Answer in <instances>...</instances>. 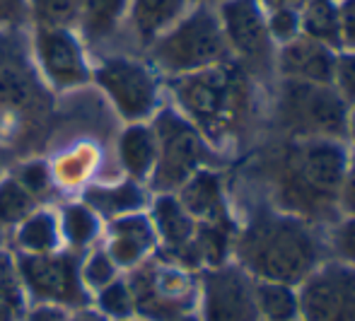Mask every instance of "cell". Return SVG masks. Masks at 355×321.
<instances>
[{"instance_id":"cell-45","label":"cell","mask_w":355,"mask_h":321,"mask_svg":"<svg viewBox=\"0 0 355 321\" xmlns=\"http://www.w3.org/2000/svg\"><path fill=\"white\" fill-rule=\"evenodd\" d=\"M193 5H211V8H215V5H220L223 0H191Z\"/></svg>"},{"instance_id":"cell-19","label":"cell","mask_w":355,"mask_h":321,"mask_svg":"<svg viewBox=\"0 0 355 321\" xmlns=\"http://www.w3.org/2000/svg\"><path fill=\"white\" fill-rule=\"evenodd\" d=\"M191 0H128V27L145 49L167 32L189 8Z\"/></svg>"},{"instance_id":"cell-4","label":"cell","mask_w":355,"mask_h":321,"mask_svg":"<svg viewBox=\"0 0 355 321\" xmlns=\"http://www.w3.org/2000/svg\"><path fill=\"white\" fill-rule=\"evenodd\" d=\"M351 104L334 85L273 78L263 99L266 135L293 140H346Z\"/></svg>"},{"instance_id":"cell-12","label":"cell","mask_w":355,"mask_h":321,"mask_svg":"<svg viewBox=\"0 0 355 321\" xmlns=\"http://www.w3.org/2000/svg\"><path fill=\"white\" fill-rule=\"evenodd\" d=\"M196 312L201 321H261L254 278L234 261L198 270Z\"/></svg>"},{"instance_id":"cell-11","label":"cell","mask_w":355,"mask_h":321,"mask_svg":"<svg viewBox=\"0 0 355 321\" xmlns=\"http://www.w3.org/2000/svg\"><path fill=\"white\" fill-rule=\"evenodd\" d=\"M17 273L22 288L37 302H51L61 307H85L87 288L80 275V261L68 252L19 254Z\"/></svg>"},{"instance_id":"cell-21","label":"cell","mask_w":355,"mask_h":321,"mask_svg":"<svg viewBox=\"0 0 355 321\" xmlns=\"http://www.w3.org/2000/svg\"><path fill=\"white\" fill-rule=\"evenodd\" d=\"M119 162L133 182H148L157 162V138L148 121L128 123L119 135Z\"/></svg>"},{"instance_id":"cell-48","label":"cell","mask_w":355,"mask_h":321,"mask_svg":"<svg viewBox=\"0 0 355 321\" xmlns=\"http://www.w3.org/2000/svg\"><path fill=\"white\" fill-rule=\"evenodd\" d=\"M297 321H302V319H297Z\"/></svg>"},{"instance_id":"cell-34","label":"cell","mask_w":355,"mask_h":321,"mask_svg":"<svg viewBox=\"0 0 355 321\" xmlns=\"http://www.w3.org/2000/svg\"><path fill=\"white\" fill-rule=\"evenodd\" d=\"M331 85L348 104H355V49H343L336 53Z\"/></svg>"},{"instance_id":"cell-46","label":"cell","mask_w":355,"mask_h":321,"mask_svg":"<svg viewBox=\"0 0 355 321\" xmlns=\"http://www.w3.org/2000/svg\"><path fill=\"white\" fill-rule=\"evenodd\" d=\"M3 247H5V239H3V227H0V254H3Z\"/></svg>"},{"instance_id":"cell-44","label":"cell","mask_w":355,"mask_h":321,"mask_svg":"<svg viewBox=\"0 0 355 321\" xmlns=\"http://www.w3.org/2000/svg\"><path fill=\"white\" fill-rule=\"evenodd\" d=\"M172 321H201V317H198V312H189V314H182V317L172 319Z\"/></svg>"},{"instance_id":"cell-6","label":"cell","mask_w":355,"mask_h":321,"mask_svg":"<svg viewBox=\"0 0 355 321\" xmlns=\"http://www.w3.org/2000/svg\"><path fill=\"white\" fill-rule=\"evenodd\" d=\"M150 126L157 138V162L148 179L155 193H177L196 172L223 164L225 155L172 104H162Z\"/></svg>"},{"instance_id":"cell-26","label":"cell","mask_w":355,"mask_h":321,"mask_svg":"<svg viewBox=\"0 0 355 321\" xmlns=\"http://www.w3.org/2000/svg\"><path fill=\"white\" fill-rule=\"evenodd\" d=\"M58 227L61 239H66L73 249H85L99 234V215L87 203H71L63 208Z\"/></svg>"},{"instance_id":"cell-13","label":"cell","mask_w":355,"mask_h":321,"mask_svg":"<svg viewBox=\"0 0 355 321\" xmlns=\"http://www.w3.org/2000/svg\"><path fill=\"white\" fill-rule=\"evenodd\" d=\"M302 321H355V268L329 257L297 285Z\"/></svg>"},{"instance_id":"cell-29","label":"cell","mask_w":355,"mask_h":321,"mask_svg":"<svg viewBox=\"0 0 355 321\" xmlns=\"http://www.w3.org/2000/svg\"><path fill=\"white\" fill-rule=\"evenodd\" d=\"M329 257L338 259L341 263L355 268V218L353 215H338L327 227Z\"/></svg>"},{"instance_id":"cell-9","label":"cell","mask_w":355,"mask_h":321,"mask_svg":"<svg viewBox=\"0 0 355 321\" xmlns=\"http://www.w3.org/2000/svg\"><path fill=\"white\" fill-rule=\"evenodd\" d=\"M230 58L249 70L263 85L276 78V42L266 24V10L261 0H223L215 5Z\"/></svg>"},{"instance_id":"cell-43","label":"cell","mask_w":355,"mask_h":321,"mask_svg":"<svg viewBox=\"0 0 355 321\" xmlns=\"http://www.w3.org/2000/svg\"><path fill=\"white\" fill-rule=\"evenodd\" d=\"M19 312L15 307H10L8 302H0V321H17Z\"/></svg>"},{"instance_id":"cell-16","label":"cell","mask_w":355,"mask_h":321,"mask_svg":"<svg viewBox=\"0 0 355 321\" xmlns=\"http://www.w3.org/2000/svg\"><path fill=\"white\" fill-rule=\"evenodd\" d=\"M157 232L148 213H131L109 223L107 254L116 268H136L157 249Z\"/></svg>"},{"instance_id":"cell-10","label":"cell","mask_w":355,"mask_h":321,"mask_svg":"<svg viewBox=\"0 0 355 321\" xmlns=\"http://www.w3.org/2000/svg\"><path fill=\"white\" fill-rule=\"evenodd\" d=\"M119 116L128 123H145L162 107L159 73L150 63L131 56H109L92 75Z\"/></svg>"},{"instance_id":"cell-31","label":"cell","mask_w":355,"mask_h":321,"mask_svg":"<svg viewBox=\"0 0 355 321\" xmlns=\"http://www.w3.org/2000/svg\"><path fill=\"white\" fill-rule=\"evenodd\" d=\"M300 8L302 5H276V8H263L266 10V24L271 39L276 42V46L293 42L295 37H300Z\"/></svg>"},{"instance_id":"cell-5","label":"cell","mask_w":355,"mask_h":321,"mask_svg":"<svg viewBox=\"0 0 355 321\" xmlns=\"http://www.w3.org/2000/svg\"><path fill=\"white\" fill-rule=\"evenodd\" d=\"M150 65L159 75L179 78L230 61V49L211 5H191L167 32L148 46Z\"/></svg>"},{"instance_id":"cell-3","label":"cell","mask_w":355,"mask_h":321,"mask_svg":"<svg viewBox=\"0 0 355 321\" xmlns=\"http://www.w3.org/2000/svg\"><path fill=\"white\" fill-rule=\"evenodd\" d=\"M261 80L237 61H225L196 73L169 78V94L182 116H187L218 153L242 145L263 114Z\"/></svg>"},{"instance_id":"cell-15","label":"cell","mask_w":355,"mask_h":321,"mask_svg":"<svg viewBox=\"0 0 355 321\" xmlns=\"http://www.w3.org/2000/svg\"><path fill=\"white\" fill-rule=\"evenodd\" d=\"M336 53V49L300 34L293 42L278 46L276 78L300 80V83L314 85H331Z\"/></svg>"},{"instance_id":"cell-36","label":"cell","mask_w":355,"mask_h":321,"mask_svg":"<svg viewBox=\"0 0 355 321\" xmlns=\"http://www.w3.org/2000/svg\"><path fill=\"white\" fill-rule=\"evenodd\" d=\"M92 162H94V155H92V150H87V148L75 150V153L66 155V157H61L56 162L58 182H63V184H80L85 177H87Z\"/></svg>"},{"instance_id":"cell-40","label":"cell","mask_w":355,"mask_h":321,"mask_svg":"<svg viewBox=\"0 0 355 321\" xmlns=\"http://www.w3.org/2000/svg\"><path fill=\"white\" fill-rule=\"evenodd\" d=\"M71 314H68L66 307L61 304H51V302H39L34 309H29L24 321H68Z\"/></svg>"},{"instance_id":"cell-7","label":"cell","mask_w":355,"mask_h":321,"mask_svg":"<svg viewBox=\"0 0 355 321\" xmlns=\"http://www.w3.org/2000/svg\"><path fill=\"white\" fill-rule=\"evenodd\" d=\"M126 283L143 321H172L196 312L198 275L169 259H145Z\"/></svg>"},{"instance_id":"cell-17","label":"cell","mask_w":355,"mask_h":321,"mask_svg":"<svg viewBox=\"0 0 355 321\" xmlns=\"http://www.w3.org/2000/svg\"><path fill=\"white\" fill-rule=\"evenodd\" d=\"M177 198L182 200V205L189 210V215L196 223L234 218L227 193V182L220 174V167H206L201 172H196L177 191Z\"/></svg>"},{"instance_id":"cell-35","label":"cell","mask_w":355,"mask_h":321,"mask_svg":"<svg viewBox=\"0 0 355 321\" xmlns=\"http://www.w3.org/2000/svg\"><path fill=\"white\" fill-rule=\"evenodd\" d=\"M15 179L22 184V189L27 193H32L34 198L44 196L51 186V169L42 162V159H32V162H24L17 167Z\"/></svg>"},{"instance_id":"cell-23","label":"cell","mask_w":355,"mask_h":321,"mask_svg":"<svg viewBox=\"0 0 355 321\" xmlns=\"http://www.w3.org/2000/svg\"><path fill=\"white\" fill-rule=\"evenodd\" d=\"M254 300L261 321H297L300 295L297 285L276 280H254Z\"/></svg>"},{"instance_id":"cell-27","label":"cell","mask_w":355,"mask_h":321,"mask_svg":"<svg viewBox=\"0 0 355 321\" xmlns=\"http://www.w3.org/2000/svg\"><path fill=\"white\" fill-rule=\"evenodd\" d=\"M37 208V198L22 189L15 177L0 179V227H12L27 220Z\"/></svg>"},{"instance_id":"cell-42","label":"cell","mask_w":355,"mask_h":321,"mask_svg":"<svg viewBox=\"0 0 355 321\" xmlns=\"http://www.w3.org/2000/svg\"><path fill=\"white\" fill-rule=\"evenodd\" d=\"M346 143L351 148V153L355 155V104L351 107V114H348V133H346Z\"/></svg>"},{"instance_id":"cell-24","label":"cell","mask_w":355,"mask_h":321,"mask_svg":"<svg viewBox=\"0 0 355 321\" xmlns=\"http://www.w3.org/2000/svg\"><path fill=\"white\" fill-rule=\"evenodd\" d=\"M15 242L22 254H51L61 244V227L58 218L49 210H34L27 220L17 225Z\"/></svg>"},{"instance_id":"cell-39","label":"cell","mask_w":355,"mask_h":321,"mask_svg":"<svg viewBox=\"0 0 355 321\" xmlns=\"http://www.w3.org/2000/svg\"><path fill=\"white\" fill-rule=\"evenodd\" d=\"M338 213L355 218V155L348 162L346 177H343L341 189H338Z\"/></svg>"},{"instance_id":"cell-41","label":"cell","mask_w":355,"mask_h":321,"mask_svg":"<svg viewBox=\"0 0 355 321\" xmlns=\"http://www.w3.org/2000/svg\"><path fill=\"white\" fill-rule=\"evenodd\" d=\"M68 321H109L102 312H92V309H83V312L73 314Z\"/></svg>"},{"instance_id":"cell-30","label":"cell","mask_w":355,"mask_h":321,"mask_svg":"<svg viewBox=\"0 0 355 321\" xmlns=\"http://www.w3.org/2000/svg\"><path fill=\"white\" fill-rule=\"evenodd\" d=\"M97 307L99 312L107 319H133L136 314V307H133V295L131 288H128L126 280H112L107 288H102L97 293Z\"/></svg>"},{"instance_id":"cell-2","label":"cell","mask_w":355,"mask_h":321,"mask_svg":"<svg viewBox=\"0 0 355 321\" xmlns=\"http://www.w3.org/2000/svg\"><path fill=\"white\" fill-rule=\"evenodd\" d=\"M327 259V227L283 213L254 193L242 220H237L234 263L254 280L300 285Z\"/></svg>"},{"instance_id":"cell-37","label":"cell","mask_w":355,"mask_h":321,"mask_svg":"<svg viewBox=\"0 0 355 321\" xmlns=\"http://www.w3.org/2000/svg\"><path fill=\"white\" fill-rule=\"evenodd\" d=\"M338 8V51L355 49V0H336Z\"/></svg>"},{"instance_id":"cell-38","label":"cell","mask_w":355,"mask_h":321,"mask_svg":"<svg viewBox=\"0 0 355 321\" xmlns=\"http://www.w3.org/2000/svg\"><path fill=\"white\" fill-rule=\"evenodd\" d=\"M29 19V0H0V29H19Z\"/></svg>"},{"instance_id":"cell-47","label":"cell","mask_w":355,"mask_h":321,"mask_svg":"<svg viewBox=\"0 0 355 321\" xmlns=\"http://www.w3.org/2000/svg\"><path fill=\"white\" fill-rule=\"evenodd\" d=\"M123 321H143V319H123Z\"/></svg>"},{"instance_id":"cell-33","label":"cell","mask_w":355,"mask_h":321,"mask_svg":"<svg viewBox=\"0 0 355 321\" xmlns=\"http://www.w3.org/2000/svg\"><path fill=\"white\" fill-rule=\"evenodd\" d=\"M24 288L19 280L17 266L8 254H0V302H8L10 307H15L19 314L24 309Z\"/></svg>"},{"instance_id":"cell-20","label":"cell","mask_w":355,"mask_h":321,"mask_svg":"<svg viewBox=\"0 0 355 321\" xmlns=\"http://www.w3.org/2000/svg\"><path fill=\"white\" fill-rule=\"evenodd\" d=\"M128 19V0H80L78 24L83 44L112 42Z\"/></svg>"},{"instance_id":"cell-25","label":"cell","mask_w":355,"mask_h":321,"mask_svg":"<svg viewBox=\"0 0 355 321\" xmlns=\"http://www.w3.org/2000/svg\"><path fill=\"white\" fill-rule=\"evenodd\" d=\"M300 32L338 51V8L336 0H304L300 8Z\"/></svg>"},{"instance_id":"cell-32","label":"cell","mask_w":355,"mask_h":321,"mask_svg":"<svg viewBox=\"0 0 355 321\" xmlns=\"http://www.w3.org/2000/svg\"><path fill=\"white\" fill-rule=\"evenodd\" d=\"M116 263L112 261L107 252H94L92 257L85 261V266H80V275H83V285L87 290H102L107 288L112 280H116Z\"/></svg>"},{"instance_id":"cell-18","label":"cell","mask_w":355,"mask_h":321,"mask_svg":"<svg viewBox=\"0 0 355 321\" xmlns=\"http://www.w3.org/2000/svg\"><path fill=\"white\" fill-rule=\"evenodd\" d=\"M150 220L157 232V242L162 244V252L169 261H177L184 254V249L191 244L196 234V220L189 215V210L182 205L177 193H157L153 200Z\"/></svg>"},{"instance_id":"cell-28","label":"cell","mask_w":355,"mask_h":321,"mask_svg":"<svg viewBox=\"0 0 355 321\" xmlns=\"http://www.w3.org/2000/svg\"><path fill=\"white\" fill-rule=\"evenodd\" d=\"M80 0H29V19L34 27H75Z\"/></svg>"},{"instance_id":"cell-14","label":"cell","mask_w":355,"mask_h":321,"mask_svg":"<svg viewBox=\"0 0 355 321\" xmlns=\"http://www.w3.org/2000/svg\"><path fill=\"white\" fill-rule=\"evenodd\" d=\"M34 56L44 83L58 92L83 87L92 78L83 39L71 27H37L34 29Z\"/></svg>"},{"instance_id":"cell-1","label":"cell","mask_w":355,"mask_h":321,"mask_svg":"<svg viewBox=\"0 0 355 321\" xmlns=\"http://www.w3.org/2000/svg\"><path fill=\"white\" fill-rule=\"evenodd\" d=\"M353 153L346 140L263 135L247 164L254 193L283 213L329 227L338 218V189Z\"/></svg>"},{"instance_id":"cell-22","label":"cell","mask_w":355,"mask_h":321,"mask_svg":"<svg viewBox=\"0 0 355 321\" xmlns=\"http://www.w3.org/2000/svg\"><path fill=\"white\" fill-rule=\"evenodd\" d=\"M85 203L97 215L114 220L121 215L143 213V208L148 205V193L141 186V182L126 179V182L112 184V186H92L85 193Z\"/></svg>"},{"instance_id":"cell-8","label":"cell","mask_w":355,"mask_h":321,"mask_svg":"<svg viewBox=\"0 0 355 321\" xmlns=\"http://www.w3.org/2000/svg\"><path fill=\"white\" fill-rule=\"evenodd\" d=\"M49 107L42 73L32 63L19 29H0V130L19 128Z\"/></svg>"}]
</instances>
